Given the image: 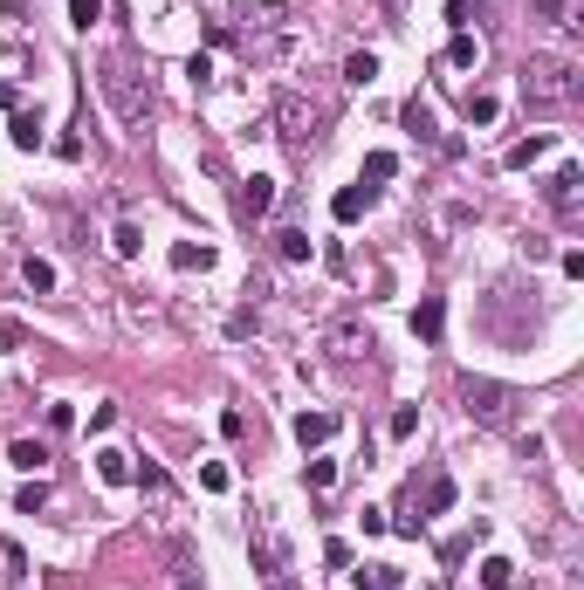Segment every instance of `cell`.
Listing matches in <instances>:
<instances>
[{
  "label": "cell",
  "instance_id": "cell-1",
  "mask_svg": "<svg viewBox=\"0 0 584 590\" xmlns=\"http://www.w3.org/2000/svg\"><path fill=\"white\" fill-rule=\"evenodd\" d=\"M97 90H104L110 117L124 130H138L145 117H152V83H145V62H138V49L124 42V49H110L104 62H97Z\"/></svg>",
  "mask_w": 584,
  "mask_h": 590
},
{
  "label": "cell",
  "instance_id": "cell-2",
  "mask_svg": "<svg viewBox=\"0 0 584 590\" xmlns=\"http://www.w3.org/2000/svg\"><path fill=\"white\" fill-rule=\"evenodd\" d=\"M323 130H330V97H323V90H282V97H275V138H282L289 152L323 145Z\"/></svg>",
  "mask_w": 584,
  "mask_h": 590
},
{
  "label": "cell",
  "instance_id": "cell-3",
  "mask_svg": "<svg viewBox=\"0 0 584 590\" xmlns=\"http://www.w3.org/2000/svg\"><path fill=\"white\" fill-rule=\"evenodd\" d=\"M584 83H578V62L571 55H530L523 62V97L530 103H571Z\"/></svg>",
  "mask_w": 584,
  "mask_h": 590
},
{
  "label": "cell",
  "instance_id": "cell-4",
  "mask_svg": "<svg viewBox=\"0 0 584 590\" xmlns=\"http://www.w3.org/2000/svg\"><path fill=\"white\" fill-rule=\"evenodd\" d=\"M461 398H468V419L495 426V433H502V426H516V405H523L509 385H488V378H468V385H461Z\"/></svg>",
  "mask_w": 584,
  "mask_h": 590
},
{
  "label": "cell",
  "instance_id": "cell-5",
  "mask_svg": "<svg viewBox=\"0 0 584 590\" xmlns=\"http://www.w3.org/2000/svg\"><path fill=\"white\" fill-rule=\"evenodd\" d=\"M399 124L413 130V138H420V145H433V152H461V145H454L447 130L433 124V110H426V103H420V97H406V110H399Z\"/></svg>",
  "mask_w": 584,
  "mask_h": 590
},
{
  "label": "cell",
  "instance_id": "cell-6",
  "mask_svg": "<svg viewBox=\"0 0 584 590\" xmlns=\"http://www.w3.org/2000/svg\"><path fill=\"white\" fill-rule=\"evenodd\" d=\"M323 350H330V358H372V350H378V336L365 330V323H337V330L323 336Z\"/></svg>",
  "mask_w": 584,
  "mask_h": 590
},
{
  "label": "cell",
  "instance_id": "cell-7",
  "mask_svg": "<svg viewBox=\"0 0 584 590\" xmlns=\"http://www.w3.org/2000/svg\"><path fill=\"white\" fill-rule=\"evenodd\" d=\"M268 206H275V179L248 172V179H241V193H234V213H241V220H262Z\"/></svg>",
  "mask_w": 584,
  "mask_h": 590
},
{
  "label": "cell",
  "instance_id": "cell-8",
  "mask_svg": "<svg viewBox=\"0 0 584 590\" xmlns=\"http://www.w3.org/2000/svg\"><path fill=\"white\" fill-rule=\"evenodd\" d=\"M543 200L557 206V213H578V200H584V165H557V179L543 185Z\"/></svg>",
  "mask_w": 584,
  "mask_h": 590
},
{
  "label": "cell",
  "instance_id": "cell-9",
  "mask_svg": "<svg viewBox=\"0 0 584 590\" xmlns=\"http://www.w3.org/2000/svg\"><path fill=\"white\" fill-rule=\"evenodd\" d=\"M440 330H447V309H440V295H420V309H413V336L440 343Z\"/></svg>",
  "mask_w": 584,
  "mask_h": 590
},
{
  "label": "cell",
  "instance_id": "cell-10",
  "mask_svg": "<svg viewBox=\"0 0 584 590\" xmlns=\"http://www.w3.org/2000/svg\"><path fill=\"white\" fill-rule=\"evenodd\" d=\"M330 433H337V419H330V412H303V419H296V439H303V446H323Z\"/></svg>",
  "mask_w": 584,
  "mask_h": 590
},
{
  "label": "cell",
  "instance_id": "cell-11",
  "mask_svg": "<svg viewBox=\"0 0 584 590\" xmlns=\"http://www.w3.org/2000/svg\"><path fill=\"white\" fill-rule=\"evenodd\" d=\"M7 460L21 467V474H42V467H49V446H42V439H14V446H7Z\"/></svg>",
  "mask_w": 584,
  "mask_h": 590
},
{
  "label": "cell",
  "instance_id": "cell-12",
  "mask_svg": "<svg viewBox=\"0 0 584 590\" xmlns=\"http://www.w3.org/2000/svg\"><path fill=\"white\" fill-rule=\"evenodd\" d=\"M530 14H536V21H557V28H584L578 21V0H530Z\"/></svg>",
  "mask_w": 584,
  "mask_h": 590
},
{
  "label": "cell",
  "instance_id": "cell-13",
  "mask_svg": "<svg viewBox=\"0 0 584 590\" xmlns=\"http://www.w3.org/2000/svg\"><path fill=\"white\" fill-rule=\"evenodd\" d=\"M97 474H104V488H124V481H131V453L104 446V453H97Z\"/></svg>",
  "mask_w": 584,
  "mask_h": 590
},
{
  "label": "cell",
  "instance_id": "cell-14",
  "mask_svg": "<svg viewBox=\"0 0 584 590\" xmlns=\"http://www.w3.org/2000/svg\"><path fill=\"white\" fill-rule=\"evenodd\" d=\"M365 206H372V185L358 179V185H344V193H337V200H330V213H337V220H358V213H365Z\"/></svg>",
  "mask_w": 584,
  "mask_h": 590
},
{
  "label": "cell",
  "instance_id": "cell-15",
  "mask_svg": "<svg viewBox=\"0 0 584 590\" xmlns=\"http://www.w3.org/2000/svg\"><path fill=\"white\" fill-rule=\"evenodd\" d=\"M351 584L358 590H399V570L392 563H365V570H351Z\"/></svg>",
  "mask_w": 584,
  "mask_h": 590
},
{
  "label": "cell",
  "instance_id": "cell-16",
  "mask_svg": "<svg viewBox=\"0 0 584 590\" xmlns=\"http://www.w3.org/2000/svg\"><path fill=\"white\" fill-rule=\"evenodd\" d=\"M7 138H14L21 152H35V145H42V117H35V110H14V124H7Z\"/></svg>",
  "mask_w": 584,
  "mask_h": 590
},
{
  "label": "cell",
  "instance_id": "cell-17",
  "mask_svg": "<svg viewBox=\"0 0 584 590\" xmlns=\"http://www.w3.org/2000/svg\"><path fill=\"white\" fill-rule=\"evenodd\" d=\"M172 268H179V275H193V268H213V248H207V240H200V248H193V240H179V248H172Z\"/></svg>",
  "mask_w": 584,
  "mask_h": 590
},
{
  "label": "cell",
  "instance_id": "cell-18",
  "mask_svg": "<svg viewBox=\"0 0 584 590\" xmlns=\"http://www.w3.org/2000/svg\"><path fill=\"white\" fill-rule=\"evenodd\" d=\"M543 152H550V138H523V145H509V172H530Z\"/></svg>",
  "mask_w": 584,
  "mask_h": 590
},
{
  "label": "cell",
  "instance_id": "cell-19",
  "mask_svg": "<svg viewBox=\"0 0 584 590\" xmlns=\"http://www.w3.org/2000/svg\"><path fill=\"white\" fill-rule=\"evenodd\" d=\"M275 255H282V261H310V233H303V227H282V233H275Z\"/></svg>",
  "mask_w": 584,
  "mask_h": 590
},
{
  "label": "cell",
  "instance_id": "cell-20",
  "mask_svg": "<svg viewBox=\"0 0 584 590\" xmlns=\"http://www.w3.org/2000/svg\"><path fill=\"white\" fill-rule=\"evenodd\" d=\"M21 282L35 288V295H49V288H55V268H49L42 255H28V261H21Z\"/></svg>",
  "mask_w": 584,
  "mask_h": 590
},
{
  "label": "cell",
  "instance_id": "cell-21",
  "mask_svg": "<svg viewBox=\"0 0 584 590\" xmlns=\"http://www.w3.org/2000/svg\"><path fill=\"white\" fill-rule=\"evenodd\" d=\"M475 62H481L475 35H454V42H447V69H475Z\"/></svg>",
  "mask_w": 584,
  "mask_h": 590
},
{
  "label": "cell",
  "instance_id": "cell-22",
  "mask_svg": "<svg viewBox=\"0 0 584 590\" xmlns=\"http://www.w3.org/2000/svg\"><path fill=\"white\" fill-rule=\"evenodd\" d=\"M303 488H310V494L337 488V460H310V467H303Z\"/></svg>",
  "mask_w": 584,
  "mask_h": 590
},
{
  "label": "cell",
  "instance_id": "cell-23",
  "mask_svg": "<svg viewBox=\"0 0 584 590\" xmlns=\"http://www.w3.org/2000/svg\"><path fill=\"white\" fill-rule=\"evenodd\" d=\"M447 508H454V481L433 474V481H426V515H447Z\"/></svg>",
  "mask_w": 584,
  "mask_h": 590
},
{
  "label": "cell",
  "instance_id": "cell-24",
  "mask_svg": "<svg viewBox=\"0 0 584 590\" xmlns=\"http://www.w3.org/2000/svg\"><path fill=\"white\" fill-rule=\"evenodd\" d=\"M509 577H516L509 556H488V563H481V590H509Z\"/></svg>",
  "mask_w": 584,
  "mask_h": 590
},
{
  "label": "cell",
  "instance_id": "cell-25",
  "mask_svg": "<svg viewBox=\"0 0 584 590\" xmlns=\"http://www.w3.org/2000/svg\"><path fill=\"white\" fill-rule=\"evenodd\" d=\"M372 76H378V55H372V49H358V55L344 62V83H372Z\"/></svg>",
  "mask_w": 584,
  "mask_h": 590
},
{
  "label": "cell",
  "instance_id": "cell-26",
  "mask_svg": "<svg viewBox=\"0 0 584 590\" xmlns=\"http://www.w3.org/2000/svg\"><path fill=\"white\" fill-rule=\"evenodd\" d=\"M110 248H117V255L131 261V255H138V248H145V233H138V227H131V220H117V233H110Z\"/></svg>",
  "mask_w": 584,
  "mask_h": 590
},
{
  "label": "cell",
  "instance_id": "cell-27",
  "mask_svg": "<svg viewBox=\"0 0 584 590\" xmlns=\"http://www.w3.org/2000/svg\"><path fill=\"white\" fill-rule=\"evenodd\" d=\"M495 110H502V103L488 97V90H475V97H468V124H495Z\"/></svg>",
  "mask_w": 584,
  "mask_h": 590
},
{
  "label": "cell",
  "instance_id": "cell-28",
  "mask_svg": "<svg viewBox=\"0 0 584 590\" xmlns=\"http://www.w3.org/2000/svg\"><path fill=\"white\" fill-rule=\"evenodd\" d=\"M14 508H21V515H42V508H49V481H35V488H21V494H14Z\"/></svg>",
  "mask_w": 584,
  "mask_h": 590
},
{
  "label": "cell",
  "instance_id": "cell-29",
  "mask_svg": "<svg viewBox=\"0 0 584 590\" xmlns=\"http://www.w3.org/2000/svg\"><path fill=\"white\" fill-rule=\"evenodd\" d=\"M28 343V323L21 316H0V350H21Z\"/></svg>",
  "mask_w": 584,
  "mask_h": 590
},
{
  "label": "cell",
  "instance_id": "cell-30",
  "mask_svg": "<svg viewBox=\"0 0 584 590\" xmlns=\"http://www.w3.org/2000/svg\"><path fill=\"white\" fill-rule=\"evenodd\" d=\"M420 433V405H399L392 412V439H413Z\"/></svg>",
  "mask_w": 584,
  "mask_h": 590
},
{
  "label": "cell",
  "instance_id": "cell-31",
  "mask_svg": "<svg viewBox=\"0 0 584 590\" xmlns=\"http://www.w3.org/2000/svg\"><path fill=\"white\" fill-rule=\"evenodd\" d=\"M392 172H399V158H392V152H372V158H365V179H372V185H378V179H392Z\"/></svg>",
  "mask_w": 584,
  "mask_h": 590
},
{
  "label": "cell",
  "instance_id": "cell-32",
  "mask_svg": "<svg viewBox=\"0 0 584 590\" xmlns=\"http://www.w3.org/2000/svg\"><path fill=\"white\" fill-rule=\"evenodd\" d=\"M0 563H7V577H28V549L21 542H0Z\"/></svg>",
  "mask_w": 584,
  "mask_h": 590
},
{
  "label": "cell",
  "instance_id": "cell-33",
  "mask_svg": "<svg viewBox=\"0 0 584 590\" xmlns=\"http://www.w3.org/2000/svg\"><path fill=\"white\" fill-rule=\"evenodd\" d=\"M97 14H104V0H69V28H90Z\"/></svg>",
  "mask_w": 584,
  "mask_h": 590
},
{
  "label": "cell",
  "instance_id": "cell-34",
  "mask_svg": "<svg viewBox=\"0 0 584 590\" xmlns=\"http://www.w3.org/2000/svg\"><path fill=\"white\" fill-rule=\"evenodd\" d=\"M200 488H207V494H227V467H200Z\"/></svg>",
  "mask_w": 584,
  "mask_h": 590
},
{
  "label": "cell",
  "instance_id": "cell-35",
  "mask_svg": "<svg viewBox=\"0 0 584 590\" xmlns=\"http://www.w3.org/2000/svg\"><path fill=\"white\" fill-rule=\"evenodd\" d=\"M323 563H337V570H351V542H337V536H330V542H323Z\"/></svg>",
  "mask_w": 584,
  "mask_h": 590
},
{
  "label": "cell",
  "instance_id": "cell-36",
  "mask_svg": "<svg viewBox=\"0 0 584 590\" xmlns=\"http://www.w3.org/2000/svg\"><path fill=\"white\" fill-rule=\"evenodd\" d=\"M186 76H193V90H207V83H213V62H207V55H193V62H186Z\"/></svg>",
  "mask_w": 584,
  "mask_h": 590
},
{
  "label": "cell",
  "instance_id": "cell-37",
  "mask_svg": "<svg viewBox=\"0 0 584 590\" xmlns=\"http://www.w3.org/2000/svg\"><path fill=\"white\" fill-rule=\"evenodd\" d=\"M172 577H179V590H200V577H193V563H186V549L172 556Z\"/></svg>",
  "mask_w": 584,
  "mask_h": 590
},
{
  "label": "cell",
  "instance_id": "cell-38",
  "mask_svg": "<svg viewBox=\"0 0 584 590\" xmlns=\"http://www.w3.org/2000/svg\"><path fill=\"white\" fill-rule=\"evenodd\" d=\"M0 110H14V83H0Z\"/></svg>",
  "mask_w": 584,
  "mask_h": 590
},
{
  "label": "cell",
  "instance_id": "cell-39",
  "mask_svg": "<svg viewBox=\"0 0 584 590\" xmlns=\"http://www.w3.org/2000/svg\"><path fill=\"white\" fill-rule=\"evenodd\" d=\"M378 7H385V14H392V21H399V14H406V0H378Z\"/></svg>",
  "mask_w": 584,
  "mask_h": 590
}]
</instances>
